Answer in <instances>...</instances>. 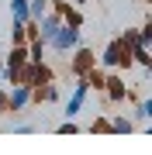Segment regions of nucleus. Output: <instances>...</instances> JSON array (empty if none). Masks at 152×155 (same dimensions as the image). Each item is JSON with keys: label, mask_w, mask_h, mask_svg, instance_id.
<instances>
[{"label": "nucleus", "mask_w": 152, "mask_h": 155, "mask_svg": "<svg viewBox=\"0 0 152 155\" xmlns=\"http://www.w3.org/2000/svg\"><path fill=\"white\" fill-rule=\"evenodd\" d=\"M97 66L100 69H118V72H128L131 66H135V62H131V45L121 38H111L107 41V48H104V55L97 59Z\"/></svg>", "instance_id": "nucleus-1"}, {"label": "nucleus", "mask_w": 152, "mask_h": 155, "mask_svg": "<svg viewBox=\"0 0 152 155\" xmlns=\"http://www.w3.org/2000/svg\"><path fill=\"white\" fill-rule=\"evenodd\" d=\"M79 41H83V31H79V28H69V24H62V28L52 35L49 48H52V52H59V55H69V52H73Z\"/></svg>", "instance_id": "nucleus-2"}, {"label": "nucleus", "mask_w": 152, "mask_h": 155, "mask_svg": "<svg viewBox=\"0 0 152 155\" xmlns=\"http://www.w3.org/2000/svg\"><path fill=\"white\" fill-rule=\"evenodd\" d=\"M93 66H97V52H93V48H86V45L79 41L76 48L69 52V76L76 79V76H83L86 69H93Z\"/></svg>", "instance_id": "nucleus-3"}, {"label": "nucleus", "mask_w": 152, "mask_h": 155, "mask_svg": "<svg viewBox=\"0 0 152 155\" xmlns=\"http://www.w3.org/2000/svg\"><path fill=\"white\" fill-rule=\"evenodd\" d=\"M28 107H31V86H24V83L7 86V114H21Z\"/></svg>", "instance_id": "nucleus-4"}, {"label": "nucleus", "mask_w": 152, "mask_h": 155, "mask_svg": "<svg viewBox=\"0 0 152 155\" xmlns=\"http://www.w3.org/2000/svg\"><path fill=\"white\" fill-rule=\"evenodd\" d=\"M90 100V86L83 83V79L76 76V83H73V93H69V100H66V117H76L79 110H83V104Z\"/></svg>", "instance_id": "nucleus-5"}, {"label": "nucleus", "mask_w": 152, "mask_h": 155, "mask_svg": "<svg viewBox=\"0 0 152 155\" xmlns=\"http://www.w3.org/2000/svg\"><path fill=\"white\" fill-rule=\"evenodd\" d=\"M59 100H62V90L56 79L42 83V86H31V104H59Z\"/></svg>", "instance_id": "nucleus-6"}, {"label": "nucleus", "mask_w": 152, "mask_h": 155, "mask_svg": "<svg viewBox=\"0 0 152 155\" xmlns=\"http://www.w3.org/2000/svg\"><path fill=\"white\" fill-rule=\"evenodd\" d=\"M59 28H62V17H59L56 11H45V14L38 17V38L45 41V48H49V41H52V35H56Z\"/></svg>", "instance_id": "nucleus-7"}, {"label": "nucleus", "mask_w": 152, "mask_h": 155, "mask_svg": "<svg viewBox=\"0 0 152 155\" xmlns=\"http://www.w3.org/2000/svg\"><path fill=\"white\" fill-rule=\"evenodd\" d=\"M79 79H83V83L90 86V93H93V90H97V93H104V79H107V69L93 66V69H86V72H83Z\"/></svg>", "instance_id": "nucleus-8"}, {"label": "nucleus", "mask_w": 152, "mask_h": 155, "mask_svg": "<svg viewBox=\"0 0 152 155\" xmlns=\"http://www.w3.org/2000/svg\"><path fill=\"white\" fill-rule=\"evenodd\" d=\"M107 124H111V134H131L135 131V121L124 114H107Z\"/></svg>", "instance_id": "nucleus-9"}, {"label": "nucleus", "mask_w": 152, "mask_h": 155, "mask_svg": "<svg viewBox=\"0 0 152 155\" xmlns=\"http://www.w3.org/2000/svg\"><path fill=\"white\" fill-rule=\"evenodd\" d=\"M131 121L135 124H142V127H149V121H152V100H135V114H131Z\"/></svg>", "instance_id": "nucleus-10"}, {"label": "nucleus", "mask_w": 152, "mask_h": 155, "mask_svg": "<svg viewBox=\"0 0 152 155\" xmlns=\"http://www.w3.org/2000/svg\"><path fill=\"white\" fill-rule=\"evenodd\" d=\"M56 79V72H52V66L45 59L42 62H35V72H31V86H42V83H52Z\"/></svg>", "instance_id": "nucleus-11"}, {"label": "nucleus", "mask_w": 152, "mask_h": 155, "mask_svg": "<svg viewBox=\"0 0 152 155\" xmlns=\"http://www.w3.org/2000/svg\"><path fill=\"white\" fill-rule=\"evenodd\" d=\"M131 62H135V66H142V69H152V55H149V48L145 45H131Z\"/></svg>", "instance_id": "nucleus-12"}, {"label": "nucleus", "mask_w": 152, "mask_h": 155, "mask_svg": "<svg viewBox=\"0 0 152 155\" xmlns=\"http://www.w3.org/2000/svg\"><path fill=\"white\" fill-rule=\"evenodd\" d=\"M62 24H69V28H79V31H83V11H79V7L73 4L66 14H62Z\"/></svg>", "instance_id": "nucleus-13"}, {"label": "nucleus", "mask_w": 152, "mask_h": 155, "mask_svg": "<svg viewBox=\"0 0 152 155\" xmlns=\"http://www.w3.org/2000/svg\"><path fill=\"white\" fill-rule=\"evenodd\" d=\"M11 17H14V21H31L28 0H11Z\"/></svg>", "instance_id": "nucleus-14"}, {"label": "nucleus", "mask_w": 152, "mask_h": 155, "mask_svg": "<svg viewBox=\"0 0 152 155\" xmlns=\"http://www.w3.org/2000/svg\"><path fill=\"white\" fill-rule=\"evenodd\" d=\"M11 45H28V35H24V21H11Z\"/></svg>", "instance_id": "nucleus-15"}, {"label": "nucleus", "mask_w": 152, "mask_h": 155, "mask_svg": "<svg viewBox=\"0 0 152 155\" xmlns=\"http://www.w3.org/2000/svg\"><path fill=\"white\" fill-rule=\"evenodd\" d=\"M28 59L31 62H42V59H45V41H42V38L28 41Z\"/></svg>", "instance_id": "nucleus-16"}, {"label": "nucleus", "mask_w": 152, "mask_h": 155, "mask_svg": "<svg viewBox=\"0 0 152 155\" xmlns=\"http://www.w3.org/2000/svg\"><path fill=\"white\" fill-rule=\"evenodd\" d=\"M90 134H111V124H107V114H100L97 121H90V127H86Z\"/></svg>", "instance_id": "nucleus-17"}, {"label": "nucleus", "mask_w": 152, "mask_h": 155, "mask_svg": "<svg viewBox=\"0 0 152 155\" xmlns=\"http://www.w3.org/2000/svg\"><path fill=\"white\" fill-rule=\"evenodd\" d=\"M45 11H49V0H28V14H31V21H38Z\"/></svg>", "instance_id": "nucleus-18"}, {"label": "nucleus", "mask_w": 152, "mask_h": 155, "mask_svg": "<svg viewBox=\"0 0 152 155\" xmlns=\"http://www.w3.org/2000/svg\"><path fill=\"white\" fill-rule=\"evenodd\" d=\"M138 45H145V48L152 45V21H145V24L138 28Z\"/></svg>", "instance_id": "nucleus-19"}, {"label": "nucleus", "mask_w": 152, "mask_h": 155, "mask_svg": "<svg viewBox=\"0 0 152 155\" xmlns=\"http://www.w3.org/2000/svg\"><path fill=\"white\" fill-rule=\"evenodd\" d=\"M56 131H59V134H76V131H79V124L73 121V117H66V121H62V124L56 127Z\"/></svg>", "instance_id": "nucleus-20"}, {"label": "nucleus", "mask_w": 152, "mask_h": 155, "mask_svg": "<svg viewBox=\"0 0 152 155\" xmlns=\"http://www.w3.org/2000/svg\"><path fill=\"white\" fill-rule=\"evenodd\" d=\"M69 7H73V4H69V0H49V11H56L59 17H62V14H66V11H69Z\"/></svg>", "instance_id": "nucleus-21"}, {"label": "nucleus", "mask_w": 152, "mask_h": 155, "mask_svg": "<svg viewBox=\"0 0 152 155\" xmlns=\"http://www.w3.org/2000/svg\"><path fill=\"white\" fill-rule=\"evenodd\" d=\"M14 131H17V134H35L38 124H14Z\"/></svg>", "instance_id": "nucleus-22"}, {"label": "nucleus", "mask_w": 152, "mask_h": 155, "mask_svg": "<svg viewBox=\"0 0 152 155\" xmlns=\"http://www.w3.org/2000/svg\"><path fill=\"white\" fill-rule=\"evenodd\" d=\"M0 117H7V86H0Z\"/></svg>", "instance_id": "nucleus-23"}, {"label": "nucleus", "mask_w": 152, "mask_h": 155, "mask_svg": "<svg viewBox=\"0 0 152 155\" xmlns=\"http://www.w3.org/2000/svg\"><path fill=\"white\" fill-rule=\"evenodd\" d=\"M73 4H86V0H73Z\"/></svg>", "instance_id": "nucleus-24"}, {"label": "nucleus", "mask_w": 152, "mask_h": 155, "mask_svg": "<svg viewBox=\"0 0 152 155\" xmlns=\"http://www.w3.org/2000/svg\"><path fill=\"white\" fill-rule=\"evenodd\" d=\"M138 4H149V0H138Z\"/></svg>", "instance_id": "nucleus-25"}]
</instances>
